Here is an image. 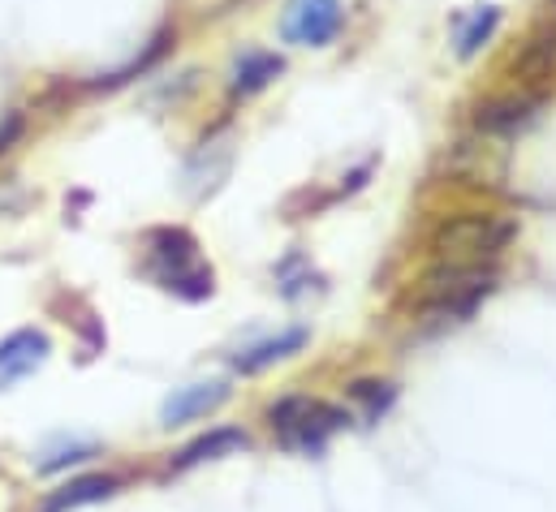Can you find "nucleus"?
I'll use <instances>...</instances> for the list:
<instances>
[{
	"label": "nucleus",
	"instance_id": "7",
	"mask_svg": "<svg viewBox=\"0 0 556 512\" xmlns=\"http://www.w3.org/2000/svg\"><path fill=\"white\" fill-rule=\"evenodd\" d=\"M251 448V435L242 426H216L212 435L186 444L177 457H173V470H194L203 461H220V457H233V452H247Z\"/></svg>",
	"mask_w": 556,
	"mask_h": 512
},
{
	"label": "nucleus",
	"instance_id": "8",
	"mask_svg": "<svg viewBox=\"0 0 556 512\" xmlns=\"http://www.w3.org/2000/svg\"><path fill=\"white\" fill-rule=\"evenodd\" d=\"M540 104H544L540 95H505V100L483 104L479 117H475V126L483 129V133H514V129H522L535 121Z\"/></svg>",
	"mask_w": 556,
	"mask_h": 512
},
{
	"label": "nucleus",
	"instance_id": "11",
	"mask_svg": "<svg viewBox=\"0 0 556 512\" xmlns=\"http://www.w3.org/2000/svg\"><path fill=\"white\" fill-rule=\"evenodd\" d=\"M280 69H285V61L273 56V52H247V56L233 65L229 91H233V95H255V91H264V87L277 78Z\"/></svg>",
	"mask_w": 556,
	"mask_h": 512
},
{
	"label": "nucleus",
	"instance_id": "3",
	"mask_svg": "<svg viewBox=\"0 0 556 512\" xmlns=\"http://www.w3.org/2000/svg\"><path fill=\"white\" fill-rule=\"evenodd\" d=\"M518 225L505 220V216H453L435 229V246L444 255H453L448 263H483V258H496L509 242H514Z\"/></svg>",
	"mask_w": 556,
	"mask_h": 512
},
{
	"label": "nucleus",
	"instance_id": "1",
	"mask_svg": "<svg viewBox=\"0 0 556 512\" xmlns=\"http://www.w3.org/2000/svg\"><path fill=\"white\" fill-rule=\"evenodd\" d=\"M492 289H496V267L492 263H444V267H435L418 280L410 306H415L418 319L462 323Z\"/></svg>",
	"mask_w": 556,
	"mask_h": 512
},
{
	"label": "nucleus",
	"instance_id": "6",
	"mask_svg": "<svg viewBox=\"0 0 556 512\" xmlns=\"http://www.w3.org/2000/svg\"><path fill=\"white\" fill-rule=\"evenodd\" d=\"M229 400V387L225 384H190V387H177L164 409H160V426H181V422H194V418H207L212 409H220Z\"/></svg>",
	"mask_w": 556,
	"mask_h": 512
},
{
	"label": "nucleus",
	"instance_id": "12",
	"mask_svg": "<svg viewBox=\"0 0 556 512\" xmlns=\"http://www.w3.org/2000/svg\"><path fill=\"white\" fill-rule=\"evenodd\" d=\"M496 26H501V9L496 4H479L470 17H462V26H457V56L470 61L496 35Z\"/></svg>",
	"mask_w": 556,
	"mask_h": 512
},
{
	"label": "nucleus",
	"instance_id": "2",
	"mask_svg": "<svg viewBox=\"0 0 556 512\" xmlns=\"http://www.w3.org/2000/svg\"><path fill=\"white\" fill-rule=\"evenodd\" d=\"M273 418V431L285 448H298V452H319L328 444V435H337L350 413L324 405V400H311V396H285L268 409Z\"/></svg>",
	"mask_w": 556,
	"mask_h": 512
},
{
	"label": "nucleus",
	"instance_id": "14",
	"mask_svg": "<svg viewBox=\"0 0 556 512\" xmlns=\"http://www.w3.org/2000/svg\"><path fill=\"white\" fill-rule=\"evenodd\" d=\"M96 452H100V448H96L91 439H74V444H61V448L43 452L39 470H43V474H56V470H65V465H78V461H87V457H96Z\"/></svg>",
	"mask_w": 556,
	"mask_h": 512
},
{
	"label": "nucleus",
	"instance_id": "4",
	"mask_svg": "<svg viewBox=\"0 0 556 512\" xmlns=\"http://www.w3.org/2000/svg\"><path fill=\"white\" fill-rule=\"evenodd\" d=\"M345 26L341 0H289L280 13V35L293 48H328Z\"/></svg>",
	"mask_w": 556,
	"mask_h": 512
},
{
	"label": "nucleus",
	"instance_id": "10",
	"mask_svg": "<svg viewBox=\"0 0 556 512\" xmlns=\"http://www.w3.org/2000/svg\"><path fill=\"white\" fill-rule=\"evenodd\" d=\"M306 341H311V332H306V328H285L280 336H273V341H260V345H251L247 354H238V358H233V367H238L242 375H260V371H268L273 362L289 358V354H298Z\"/></svg>",
	"mask_w": 556,
	"mask_h": 512
},
{
	"label": "nucleus",
	"instance_id": "9",
	"mask_svg": "<svg viewBox=\"0 0 556 512\" xmlns=\"http://www.w3.org/2000/svg\"><path fill=\"white\" fill-rule=\"evenodd\" d=\"M117 487H122L117 474H87V478H74V483H65L61 491H52V496L43 500V512H74V509H83V504H100V500L117 496Z\"/></svg>",
	"mask_w": 556,
	"mask_h": 512
},
{
	"label": "nucleus",
	"instance_id": "13",
	"mask_svg": "<svg viewBox=\"0 0 556 512\" xmlns=\"http://www.w3.org/2000/svg\"><path fill=\"white\" fill-rule=\"evenodd\" d=\"M350 400H358V405H363V418L376 422V418H384V413L393 409L397 387L384 384V380H354V384H350Z\"/></svg>",
	"mask_w": 556,
	"mask_h": 512
},
{
	"label": "nucleus",
	"instance_id": "5",
	"mask_svg": "<svg viewBox=\"0 0 556 512\" xmlns=\"http://www.w3.org/2000/svg\"><path fill=\"white\" fill-rule=\"evenodd\" d=\"M48 349H52L48 336L35 332V328H22V332H13L9 341H0V387H13L17 380L35 375V371L43 367Z\"/></svg>",
	"mask_w": 556,
	"mask_h": 512
}]
</instances>
